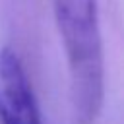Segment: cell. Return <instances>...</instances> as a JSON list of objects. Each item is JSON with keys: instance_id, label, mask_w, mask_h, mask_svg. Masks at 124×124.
Instances as JSON below:
<instances>
[{"instance_id": "6da1fadb", "label": "cell", "mask_w": 124, "mask_h": 124, "mask_svg": "<svg viewBox=\"0 0 124 124\" xmlns=\"http://www.w3.org/2000/svg\"><path fill=\"white\" fill-rule=\"evenodd\" d=\"M54 23L64 45L70 103L76 124H93L105 97V60L97 0H52Z\"/></svg>"}, {"instance_id": "7a4b0ae2", "label": "cell", "mask_w": 124, "mask_h": 124, "mask_svg": "<svg viewBox=\"0 0 124 124\" xmlns=\"http://www.w3.org/2000/svg\"><path fill=\"white\" fill-rule=\"evenodd\" d=\"M0 124H41L33 85L12 48L0 50Z\"/></svg>"}]
</instances>
